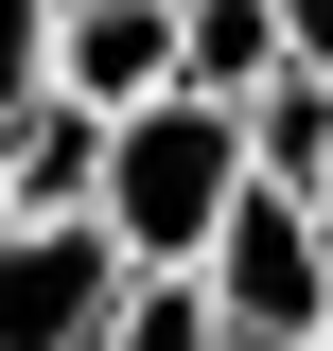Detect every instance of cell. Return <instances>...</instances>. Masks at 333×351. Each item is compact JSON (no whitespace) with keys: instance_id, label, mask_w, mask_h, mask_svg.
<instances>
[{"instance_id":"10","label":"cell","mask_w":333,"mask_h":351,"mask_svg":"<svg viewBox=\"0 0 333 351\" xmlns=\"http://www.w3.org/2000/svg\"><path fill=\"white\" fill-rule=\"evenodd\" d=\"M281 71H316V88H333V0H281Z\"/></svg>"},{"instance_id":"11","label":"cell","mask_w":333,"mask_h":351,"mask_svg":"<svg viewBox=\"0 0 333 351\" xmlns=\"http://www.w3.org/2000/svg\"><path fill=\"white\" fill-rule=\"evenodd\" d=\"M0 211H18V193H0Z\"/></svg>"},{"instance_id":"6","label":"cell","mask_w":333,"mask_h":351,"mask_svg":"<svg viewBox=\"0 0 333 351\" xmlns=\"http://www.w3.org/2000/svg\"><path fill=\"white\" fill-rule=\"evenodd\" d=\"M246 176L263 193H333V88L316 71H263L246 88Z\"/></svg>"},{"instance_id":"9","label":"cell","mask_w":333,"mask_h":351,"mask_svg":"<svg viewBox=\"0 0 333 351\" xmlns=\"http://www.w3.org/2000/svg\"><path fill=\"white\" fill-rule=\"evenodd\" d=\"M53 88V0H0V106H36Z\"/></svg>"},{"instance_id":"2","label":"cell","mask_w":333,"mask_h":351,"mask_svg":"<svg viewBox=\"0 0 333 351\" xmlns=\"http://www.w3.org/2000/svg\"><path fill=\"white\" fill-rule=\"evenodd\" d=\"M210 316H228V351H333V211L316 193H228V228L193 246Z\"/></svg>"},{"instance_id":"3","label":"cell","mask_w":333,"mask_h":351,"mask_svg":"<svg viewBox=\"0 0 333 351\" xmlns=\"http://www.w3.org/2000/svg\"><path fill=\"white\" fill-rule=\"evenodd\" d=\"M123 228L106 211H0V351H88L123 316Z\"/></svg>"},{"instance_id":"4","label":"cell","mask_w":333,"mask_h":351,"mask_svg":"<svg viewBox=\"0 0 333 351\" xmlns=\"http://www.w3.org/2000/svg\"><path fill=\"white\" fill-rule=\"evenodd\" d=\"M53 88L71 106H158L175 88V0H53Z\"/></svg>"},{"instance_id":"8","label":"cell","mask_w":333,"mask_h":351,"mask_svg":"<svg viewBox=\"0 0 333 351\" xmlns=\"http://www.w3.org/2000/svg\"><path fill=\"white\" fill-rule=\"evenodd\" d=\"M88 351H228V316H210V281H193V263H140V281H123V316H106Z\"/></svg>"},{"instance_id":"5","label":"cell","mask_w":333,"mask_h":351,"mask_svg":"<svg viewBox=\"0 0 333 351\" xmlns=\"http://www.w3.org/2000/svg\"><path fill=\"white\" fill-rule=\"evenodd\" d=\"M0 193H18V211H88V193H106V106H71V88L0 106Z\"/></svg>"},{"instance_id":"1","label":"cell","mask_w":333,"mask_h":351,"mask_svg":"<svg viewBox=\"0 0 333 351\" xmlns=\"http://www.w3.org/2000/svg\"><path fill=\"white\" fill-rule=\"evenodd\" d=\"M228 193H246V106L158 88V106L106 123V193H88V211L123 228V263H193L210 228H228Z\"/></svg>"},{"instance_id":"7","label":"cell","mask_w":333,"mask_h":351,"mask_svg":"<svg viewBox=\"0 0 333 351\" xmlns=\"http://www.w3.org/2000/svg\"><path fill=\"white\" fill-rule=\"evenodd\" d=\"M263 71H281V0H175V88L246 106Z\"/></svg>"}]
</instances>
